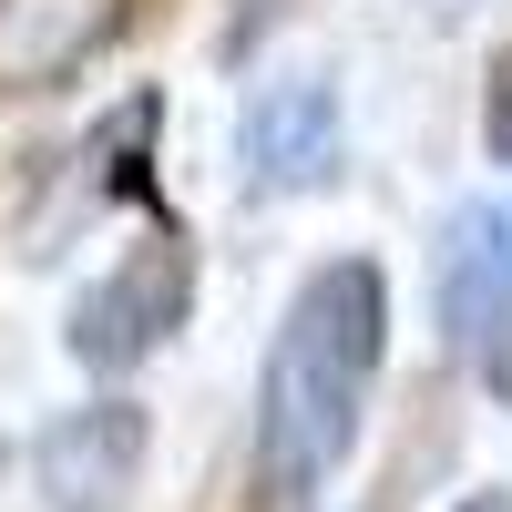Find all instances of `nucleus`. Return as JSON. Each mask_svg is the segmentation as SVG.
I'll use <instances>...</instances> for the list:
<instances>
[{
  "label": "nucleus",
  "mask_w": 512,
  "mask_h": 512,
  "mask_svg": "<svg viewBox=\"0 0 512 512\" xmlns=\"http://www.w3.org/2000/svg\"><path fill=\"white\" fill-rule=\"evenodd\" d=\"M123 31V0H0V93L72 82Z\"/></svg>",
  "instance_id": "obj_6"
},
{
  "label": "nucleus",
  "mask_w": 512,
  "mask_h": 512,
  "mask_svg": "<svg viewBox=\"0 0 512 512\" xmlns=\"http://www.w3.org/2000/svg\"><path fill=\"white\" fill-rule=\"evenodd\" d=\"M185 308H195V256H185V236H144L123 267L103 277V287H82L72 297V328H62V349L93 369V379H123V369H144L164 338L185 328Z\"/></svg>",
  "instance_id": "obj_2"
},
{
  "label": "nucleus",
  "mask_w": 512,
  "mask_h": 512,
  "mask_svg": "<svg viewBox=\"0 0 512 512\" xmlns=\"http://www.w3.org/2000/svg\"><path fill=\"white\" fill-rule=\"evenodd\" d=\"M144 410L134 400H93V410H62L41 431L31 472H41V502L52 512H134V482H144Z\"/></svg>",
  "instance_id": "obj_5"
},
{
  "label": "nucleus",
  "mask_w": 512,
  "mask_h": 512,
  "mask_svg": "<svg viewBox=\"0 0 512 512\" xmlns=\"http://www.w3.org/2000/svg\"><path fill=\"white\" fill-rule=\"evenodd\" d=\"M482 154L512 164V41L492 52V82H482Z\"/></svg>",
  "instance_id": "obj_7"
},
{
  "label": "nucleus",
  "mask_w": 512,
  "mask_h": 512,
  "mask_svg": "<svg viewBox=\"0 0 512 512\" xmlns=\"http://www.w3.org/2000/svg\"><path fill=\"white\" fill-rule=\"evenodd\" d=\"M441 328H451V359H472L492 400H512V216L502 205H461L441 226Z\"/></svg>",
  "instance_id": "obj_3"
},
{
  "label": "nucleus",
  "mask_w": 512,
  "mask_h": 512,
  "mask_svg": "<svg viewBox=\"0 0 512 512\" xmlns=\"http://www.w3.org/2000/svg\"><path fill=\"white\" fill-rule=\"evenodd\" d=\"M502 216H512V205H502Z\"/></svg>",
  "instance_id": "obj_8"
},
{
  "label": "nucleus",
  "mask_w": 512,
  "mask_h": 512,
  "mask_svg": "<svg viewBox=\"0 0 512 512\" xmlns=\"http://www.w3.org/2000/svg\"><path fill=\"white\" fill-rule=\"evenodd\" d=\"M379 349H390V287L369 256H328L287 297L267 379H256V482H267V502H308L359 451Z\"/></svg>",
  "instance_id": "obj_1"
},
{
  "label": "nucleus",
  "mask_w": 512,
  "mask_h": 512,
  "mask_svg": "<svg viewBox=\"0 0 512 512\" xmlns=\"http://www.w3.org/2000/svg\"><path fill=\"white\" fill-rule=\"evenodd\" d=\"M236 154H246V185H256V195H318V185H338V164H349V134H338V82H328V72L267 82V93L246 103Z\"/></svg>",
  "instance_id": "obj_4"
}]
</instances>
